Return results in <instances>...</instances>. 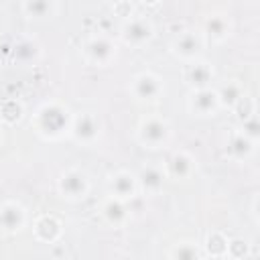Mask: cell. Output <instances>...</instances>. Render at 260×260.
I'll return each mask as SVG.
<instances>
[{
	"instance_id": "obj_1",
	"label": "cell",
	"mask_w": 260,
	"mask_h": 260,
	"mask_svg": "<svg viewBox=\"0 0 260 260\" xmlns=\"http://www.w3.org/2000/svg\"><path fill=\"white\" fill-rule=\"evenodd\" d=\"M35 124H37V130L43 134V136H49V138H57L61 136L63 132L69 130L71 126V116H69V110L61 104H45L37 116H35Z\"/></svg>"
},
{
	"instance_id": "obj_2",
	"label": "cell",
	"mask_w": 260,
	"mask_h": 260,
	"mask_svg": "<svg viewBox=\"0 0 260 260\" xmlns=\"http://www.w3.org/2000/svg\"><path fill=\"white\" fill-rule=\"evenodd\" d=\"M169 136H171V126L162 118L150 116L138 124V140L148 148H158L167 144Z\"/></svg>"
},
{
	"instance_id": "obj_3",
	"label": "cell",
	"mask_w": 260,
	"mask_h": 260,
	"mask_svg": "<svg viewBox=\"0 0 260 260\" xmlns=\"http://www.w3.org/2000/svg\"><path fill=\"white\" fill-rule=\"evenodd\" d=\"M154 35V26L152 22L146 18V16H140V14H134L130 18L124 20L122 28H120V37L126 45H132V47H140L144 43H148Z\"/></svg>"
},
{
	"instance_id": "obj_4",
	"label": "cell",
	"mask_w": 260,
	"mask_h": 260,
	"mask_svg": "<svg viewBox=\"0 0 260 260\" xmlns=\"http://www.w3.org/2000/svg\"><path fill=\"white\" fill-rule=\"evenodd\" d=\"M59 191L67 199H83L89 191V181H87L85 173H81L77 169H71V171H65L61 175Z\"/></svg>"
},
{
	"instance_id": "obj_5",
	"label": "cell",
	"mask_w": 260,
	"mask_h": 260,
	"mask_svg": "<svg viewBox=\"0 0 260 260\" xmlns=\"http://www.w3.org/2000/svg\"><path fill=\"white\" fill-rule=\"evenodd\" d=\"M69 132H71V136H73L75 140L89 144V142H93V140L98 138V134H100V120H98L93 114H89V112L79 114V116L71 118Z\"/></svg>"
},
{
	"instance_id": "obj_6",
	"label": "cell",
	"mask_w": 260,
	"mask_h": 260,
	"mask_svg": "<svg viewBox=\"0 0 260 260\" xmlns=\"http://www.w3.org/2000/svg\"><path fill=\"white\" fill-rule=\"evenodd\" d=\"M171 47H173V53L177 57L187 59V61H193L201 53V49H203V39L195 30H183V32H179L175 37V41H173Z\"/></svg>"
},
{
	"instance_id": "obj_7",
	"label": "cell",
	"mask_w": 260,
	"mask_h": 260,
	"mask_svg": "<svg viewBox=\"0 0 260 260\" xmlns=\"http://www.w3.org/2000/svg\"><path fill=\"white\" fill-rule=\"evenodd\" d=\"M132 93L138 100H156L162 93V81L152 71H142L132 79Z\"/></svg>"
},
{
	"instance_id": "obj_8",
	"label": "cell",
	"mask_w": 260,
	"mask_h": 260,
	"mask_svg": "<svg viewBox=\"0 0 260 260\" xmlns=\"http://www.w3.org/2000/svg\"><path fill=\"white\" fill-rule=\"evenodd\" d=\"M85 57L91 61V63H98V65H108L114 57H116V45L108 39V37H91L87 43H85Z\"/></svg>"
},
{
	"instance_id": "obj_9",
	"label": "cell",
	"mask_w": 260,
	"mask_h": 260,
	"mask_svg": "<svg viewBox=\"0 0 260 260\" xmlns=\"http://www.w3.org/2000/svg\"><path fill=\"white\" fill-rule=\"evenodd\" d=\"M219 108V100H217V91L215 89H195L189 98V110L197 116H211L215 114Z\"/></svg>"
},
{
	"instance_id": "obj_10",
	"label": "cell",
	"mask_w": 260,
	"mask_h": 260,
	"mask_svg": "<svg viewBox=\"0 0 260 260\" xmlns=\"http://www.w3.org/2000/svg\"><path fill=\"white\" fill-rule=\"evenodd\" d=\"M110 191H112V197L116 199H132L138 191V181L132 173L128 171H118L116 175L110 177Z\"/></svg>"
},
{
	"instance_id": "obj_11",
	"label": "cell",
	"mask_w": 260,
	"mask_h": 260,
	"mask_svg": "<svg viewBox=\"0 0 260 260\" xmlns=\"http://www.w3.org/2000/svg\"><path fill=\"white\" fill-rule=\"evenodd\" d=\"M26 221L24 207L16 201H4L0 205V228L4 232H18Z\"/></svg>"
},
{
	"instance_id": "obj_12",
	"label": "cell",
	"mask_w": 260,
	"mask_h": 260,
	"mask_svg": "<svg viewBox=\"0 0 260 260\" xmlns=\"http://www.w3.org/2000/svg\"><path fill=\"white\" fill-rule=\"evenodd\" d=\"M185 79L193 89H205L213 79V67L205 61H193L185 69Z\"/></svg>"
},
{
	"instance_id": "obj_13",
	"label": "cell",
	"mask_w": 260,
	"mask_h": 260,
	"mask_svg": "<svg viewBox=\"0 0 260 260\" xmlns=\"http://www.w3.org/2000/svg\"><path fill=\"white\" fill-rule=\"evenodd\" d=\"M100 211H102L104 219H106L110 225H114V228L124 225L126 219H128V209H126L124 201H122V199H116V197H112V195L104 199Z\"/></svg>"
},
{
	"instance_id": "obj_14",
	"label": "cell",
	"mask_w": 260,
	"mask_h": 260,
	"mask_svg": "<svg viewBox=\"0 0 260 260\" xmlns=\"http://www.w3.org/2000/svg\"><path fill=\"white\" fill-rule=\"evenodd\" d=\"M136 181H138V187H142L146 193H158L162 189V183H165V173L160 167L146 165V167H142Z\"/></svg>"
},
{
	"instance_id": "obj_15",
	"label": "cell",
	"mask_w": 260,
	"mask_h": 260,
	"mask_svg": "<svg viewBox=\"0 0 260 260\" xmlns=\"http://www.w3.org/2000/svg\"><path fill=\"white\" fill-rule=\"evenodd\" d=\"M195 171V160L189 152L179 150L169 158V175L177 177V179H189Z\"/></svg>"
},
{
	"instance_id": "obj_16",
	"label": "cell",
	"mask_w": 260,
	"mask_h": 260,
	"mask_svg": "<svg viewBox=\"0 0 260 260\" xmlns=\"http://www.w3.org/2000/svg\"><path fill=\"white\" fill-rule=\"evenodd\" d=\"M35 234L43 242H55L61 236V221L55 215H43L35 223Z\"/></svg>"
},
{
	"instance_id": "obj_17",
	"label": "cell",
	"mask_w": 260,
	"mask_h": 260,
	"mask_svg": "<svg viewBox=\"0 0 260 260\" xmlns=\"http://www.w3.org/2000/svg\"><path fill=\"white\" fill-rule=\"evenodd\" d=\"M230 18L225 14H209L205 20V32L213 39V41H223L230 35Z\"/></svg>"
},
{
	"instance_id": "obj_18",
	"label": "cell",
	"mask_w": 260,
	"mask_h": 260,
	"mask_svg": "<svg viewBox=\"0 0 260 260\" xmlns=\"http://www.w3.org/2000/svg\"><path fill=\"white\" fill-rule=\"evenodd\" d=\"M254 144H256L254 140L246 138L242 132H236V134L230 138V142H228V152H230L232 158H236V160H244V158H248V156L252 154Z\"/></svg>"
},
{
	"instance_id": "obj_19",
	"label": "cell",
	"mask_w": 260,
	"mask_h": 260,
	"mask_svg": "<svg viewBox=\"0 0 260 260\" xmlns=\"http://www.w3.org/2000/svg\"><path fill=\"white\" fill-rule=\"evenodd\" d=\"M20 8L26 16H53L57 12V4L51 0H26Z\"/></svg>"
},
{
	"instance_id": "obj_20",
	"label": "cell",
	"mask_w": 260,
	"mask_h": 260,
	"mask_svg": "<svg viewBox=\"0 0 260 260\" xmlns=\"http://www.w3.org/2000/svg\"><path fill=\"white\" fill-rule=\"evenodd\" d=\"M39 53H41V47H39V43L32 41V39H20V41L16 43V47H14V57H16L18 61H22V63L35 61V59L39 57Z\"/></svg>"
},
{
	"instance_id": "obj_21",
	"label": "cell",
	"mask_w": 260,
	"mask_h": 260,
	"mask_svg": "<svg viewBox=\"0 0 260 260\" xmlns=\"http://www.w3.org/2000/svg\"><path fill=\"white\" fill-rule=\"evenodd\" d=\"M242 95H244V89H242V85H240L238 81H228V83H223V85L217 89V100H219V104L230 106V108H234Z\"/></svg>"
},
{
	"instance_id": "obj_22",
	"label": "cell",
	"mask_w": 260,
	"mask_h": 260,
	"mask_svg": "<svg viewBox=\"0 0 260 260\" xmlns=\"http://www.w3.org/2000/svg\"><path fill=\"white\" fill-rule=\"evenodd\" d=\"M0 118L6 124H16L22 118V104L18 100H6L0 106Z\"/></svg>"
},
{
	"instance_id": "obj_23",
	"label": "cell",
	"mask_w": 260,
	"mask_h": 260,
	"mask_svg": "<svg viewBox=\"0 0 260 260\" xmlns=\"http://www.w3.org/2000/svg\"><path fill=\"white\" fill-rule=\"evenodd\" d=\"M171 258L173 260H199L201 254H199V248L193 242H181L173 248Z\"/></svg>"
},
{
	"instance_id": "obj_24",
	"label": "cell",
	"mask_w": 260,
	"mask_h": 260,
	"mask_svg": "<svg viewBox=\"0 0 260 260\" xmlns=\"http://www.w3.org/2000/svg\"><path fill=\"white\" fill-rule=\"evenodd\" d=\"M228 250V238L219 232H213L207 236V252L211 256H223Z\"/></svg>"
},
{
	"instance_id": "obj_25",
	"label": "cell",
	"mask_w": 260,
	"mask_h": 260,
	"mask_svg": "<svg viewBox=\"0 0 260 260\" xmlns=\"http://www.w3.org/2000/svg\"><path fill=\"white\" fill-rule=\"evenodd\" d=\"M234 110L238 112V116H240L242 120H246V118H250V116L256 114V102H254L250 95L244 93V95L238 100V104L234 106Z\"/></svg>"
},
{
	"instance_id": "obj_26",
	"label": "cell",
	"mask_w": 260,
	"mask_h": 260,
	"mask_svg": "<svg viewBox=\"0 0 260 260\" xmlns=\"http://www.w3.org/2000/svg\"><path fill=\"white\" fill-rule=\"evenodd\" d=\"M248 252V246L244 240L236 238V240H228V250H225V256L230 260H236V258H242L244 254Z\"/></svg>"
},
{
	"instance_id": "obj_27",
	"label": "cell",
	"mask_w": 260,
	"mask_h": 260,
	"mask_svg": "<svg viewBox=\"0 0 260 260\" xmlns=\"http://www.w3.org/2000/svg\"><path fill=\"white\" fill-rule=\"evenodd\" d=\"M258 130H260V124H258V116H256V114L250 116V118H246V120H242V134H244L246 138H250V140L256 142Z\"/></svg>"
},
{
	"instance_id": "obj_28",
	"label": "cell",
	"mask_w": 260,
	"mask_h": 260,
	"mask_svg": "<svg viewBox=\"0 0 260 260\" xmlns=\"http://www.w3.org/2000/svg\"><path fill=\"white\" fill-rule=\"evenodd\" d=\"M207 260H230V258H228V256L223 254V256H209Z\"/></svg>"
}]
</instances>
